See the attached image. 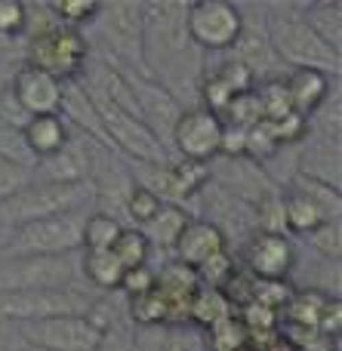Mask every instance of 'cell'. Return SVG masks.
Returning <instances> with one entry per match:
<instances>
[{
    "label": "cell",
    "mask_w": 342,
    "mask_h": 351,
    "mask_svg": "<svg viewBox=\"0 0 342 351\" xmlns=\"http://www.w3.org/2000/svg\"><path fill=\"white\" fill-rule=\"evenodd\" d=\"M93 197H96L93 182H34L12 197L0 200V219L10 228H19L37 219L84 210V204H90Z\"/></svg>",
    "instance_id": "obj_1"
},
{
    "label": "cell",
    "mask_w": 342,
    "mask_h": 351,
    "mask_svg": "<svg viewBox=\"0 0 342 351\" xmlns=\"http://www.w3.org/2000/svg\"><path fill=\"white\" fill-rule=\"evenodd\" d=\"M84 210L62 213V216L37 219V222L19 225L6 237V259H56L68 256L80 247L84 234Z\"/></svg>",
    "instance_id": "obj_2"
},
{
    "label": "cell",
    "mask_w": 342,
    "mask_h": 351,
    "mask_svg": "<svg viewBox=\"0 0 342 351\" xmlns=\"http://www.w3.org/2000/svg\"><path fill=\"white\" fill-rule=\"evenodd\" d=\"M269 43L275 56L293 62L296 68H315V71H337L339 53H333L327 43L315 37L306 16L296 10H275L269 16Z\"/></svg>",
    "instance_id": "obj_3"
},
{
    "label": "cell",
    "mask_w": 342,
    "mask_h": 351,
    "mask_svg": "<svg viewBox=\"0 0 342 351\" xmlns=\"http://www.w3.org/2000/svg\"><path fill=\"white\" fill-rule=\"evenodd\" d=\"M93 111H96V121L102 127L105 139L114 142L121 152H127L130 158L142 160V164H164V142L139 121V117L127 114L123 108H117L114 102L102 96L96 90H86Z\"/></svg>",
    "instance_id": "obj_4"
},
{
    "label": "cell",
    "mask_w": 342,
    "mask_h": 351,
    "mask_svg": "<svg viewBox=\"0 0 342 351\" xmlns=\"http://www.w3.org/2000/svg\"><path fill=\"white\" fill-rule=\"evenodd\" d=\"M25 65L37 68V71H47L49 77L62 80L77 77L86 65V40L77 28H68V25H53V28L40 31V34L31 37L28 53H25Z\"/></svg>",
    "instance_id": "obj_5"
},
{
    "label": "cell",
    "mask_w": 342,
    "mask_h": 351,
    "mask_svg": "<svg viewBox=\"0 0 342 351\" xmlns=\"http://www.w3.org/2000/svg\"><path fill=\"white\" fill-rule=\"evenodd\" d=\"M93 299L80 296L74 287H43V290L0 293V321H43L62 315H86Z\"/></svg>",
    "instance_id": "obj_6"
},
{
    "label": "cell",
    "mask_w": 342,
    "mask_h": 351,
    "mask_svg": "<svg viewBox=\"0 0 342 351\" xmlns=\"http://www.w3.org/2000/svg\"><path fill=\"white\" fill-rule=\"evenodd\" d=\"M185 31L195 47L219 53V49H232L238 43L244 19H241L238 6L225 3V0H197L185 10Z\"/></svg>",
    "instance_id": "obj_7"
},
{
    "label": "cell",
    "mask_w": 342,
    "mask_h": 351,
    "mask_svg": "<svg viewBox=\"0 0 342 351\" xmlns=\"http://www.w3.org/2000/svg\"><path fill=\"white\" fill-rule=\"evenodd\" d=\"M22 336L31 346H40L49 351H99L102 336L86 324L84 315H62V317H43V321L22 324Z\"/></svg>",
    "instance_id": "obj_8"
},
{
    "label": "cell",
    "mask_w": 342,
    "mask_h": 351,
    "mask_svg": "<svg viewBox=\"0 0 342 351\" xmlns=\"http://www.w3.org/2000/svg\"><path fill=\"white\" fill-rule=\"evenodd\" d=\"M222 139V117L210 114L207 108H188L173 123L170 142L176 145L179 158L195 160V164H210L219 154Z\"/></svg>",
    "instance_id": "obj_9"
},
{
    "label": "cell",
    "mask_w": 342,
    "mask_h": 351,
    "mask_svg": "<svg viewBox=\"0 0 342 351\" xmlns=\"http://www.w3.org/2000/svg\"><path fill=\"white\" fill-rule=\"evenodd\" d=\"M74 265L68 256L56 259H0V293L71 287Z\"/></svg>",
    "instance_id": "obj_10"
},
{
    "label": "cell",
    "mask_w": 342,
    "mask_h": 351,
    "mask_svg": "<svg viewBox=\"0 0 342 351\" xmlns=\"http://www.w3.org/2000/svg\"><path fill=\"white\" fill-rule=\"evenodd\" d=\"M12 99L22 105V111L28 117H40V114H59L62 99H65V84L56 77H49L47 71L22 65L12 77L10 86Z\"/></svg>",
    "instance_id": "obj_11"
},
{
    "label": "cell",
    "mask_w": 342,
    "mask_h": 351,
    "mask_svg": "<svg viewBox=\"0 0 342 351\" xmlns=\"http://www.w3.org/2000/svg\"><path fill=\"white\" fill-rule=\"evenodd\" d=\"M127 80H130V86H133L136 108H139V121L145 123L158 139H160V133L170 136L173 123L179 121V114H182L179 105H176V96H173L164 84H158V80L133 77V74H127Z\"/></svg>",
    "instance_id": "obj_12"
},
{
    "label": "cell",
    "mask_w": 342,
    "mask_h": 351,
    "mask_svg": "<svg viewBox=\"0 0 342 351\" xmlns=\"http://www.w3.org/2000/svg\"><path fill=\"white\" fill-rule=\"evenodd\" d=\"M108 43L123 59H136L142 65V6L139 3H111L102 6L99 16ZM145 74V68H142Z\"/></svg>",
    "instance_id": "obj_13"
},
{
    "label": "cell",
    "mask_w": 342,
    "mask_h": 351,
    "mask_svg": "<svg viewBox=\"0 0 342 351\" xmlns=\"http://www.w3.org/2000/svg\"><path fill=\"white\" fill-rule=\"evenodd\" d=\"M247 262H250V274L256 280H287L290 268L296 262L293 243L284 234H265L256 231L247 247Z\"/></svg>",
    "instance_id": "obj_14"
},
{
    "label": "cell",
    "mask_w": 342,
    "mask_h": 351,
    "mask_svg": "<svg viewBox=\"0 0 342 351\" xmlns=\"http://www.w3.org/2000/svg\"><path fill=\"white\" fill-rule=\"evenodd\" d=\"M225 243H228L225 231H222L216 222H210V219H191V222L182 228V234H179L173 253H176L179 265L197 271L204 262H210L213 256H219L222 250H228Z\"/></svg>",
    "instance_id": "obj_15"
},
{
    "label": "cell",
    "mask_w": 342,
    "mask_h": 351,
    "mask_svg": "<svg viewBox=\"0 0 342 351\" xmlns=\"http://www.w3.org/2000/svg\"><path fill=\"white\" fill-rule=\"evenodd\" d=\"M284 86H287L290 96V108L296 114L308 117L324 105L327 93H330V77L324 71H315V68H293V74L284 80Z\"/></svg>",
    "instance_id": "obj_16"
},
{
    "label": "cell",
    "mask_w": 342,
    "mask_h": 351,
    "mask_svg": "<svg viewBox=\"0 0 342 351\" xmlns=\"http://www.w3.org/2000/svg\"><path fill=\"white\" fill-rule=\"evenodd\" d=\"M22 139H25V148L31 152V158L47 160L68 145V127L59 114H40L25 123Z\"/></svg>",
    "instance_id": "obj_17"
},
{
    "label": "cell",
    "mask_w": 342,
    "mask_h": 351,
    "mask_svg": "<svg viewBox=\"0 0 342 351\" xmlns=\"http://www.w3.org/2000/svg\"><path fill=\"white\" fill-rule=\"evenodd\" d=\"M34 173H43V182H90V158L86 148L68 142L59 154L47 160H37Z\"/></svg>",
    "instance_id": "obj_18"
},
{
    "label": "cell",
    "mask_w": 342,
    "mask_h": 351,
    "mask_svg": "<svg viewBox=\"0 0 342 351\" xmlns=\"http://www.w3.org/2000/svg\"><path fill=\"white\" fill-rule=\"evenodd\" d=\"M80 271H84V278L90 280L93 287H99V290H121L123 268H121V262L114 259L111 250H86V253L80 256Z\"/></svg>",
    "instance_id": "obj_19"
},
{
    "label": "cell",
    "mask_w": 342,
    "mask_h": 351,
    "mask_svg": "<svg viewBox=\"0 0 342 351\" xmlns=\"http://www.w3.org/2000/svg\"><path fill=\"white\" fill-rule=\"evenodd\" d=\"M284 222H287V231H296V234H312L318 231L324 222H330L324 210H321L315 200H308L306 194H287L284 197Z\"/></svg>",
    "instance_id": "obj_20"
},
{
    "label": "cell",
    "mask_w": 342,
    "mask_h": 351,
    "mask_svg": "<svg viewBox=\"0 0 342 351\" xmlns=\"http://www.w3.org/2000/svg\"><path fill=\"white\" fill-rule=\"evenodd\" d=\"M327 293L321 290H293V296L287 299V305H284V311H287V321L296 324L300 330H306V333H315L318 330V321H321V311H324L327 305Z\"/></svg>",
    "instance_id": "obj_21"
},
{
    "label": "cell",
    "mask_w": 342,
    "mask_h": 351,
    "mask_svg": "<svg viewBox=\"0 0 342 351\" xmlns=\"http://www.w3.org/2000/svg\"><path fill=\"white\" fill-rule=\"evenodd\" d=\"M188 222H191V219L185 216L176 204H164L158 210V216L145 225V231H142V234H145L148 243H158V247H164V250H173V247H176V241H179V234H182V228Z\"/></svg>",
    "instance_id": "obj_22"
},
{
    "label": "cell",
    "mask_w": 342,
    "mask_h": 351,
    "mask_svg": "<svg viewBox=\"0 0 342 351\" xmlns=\"http://www.w3.org/2000/svg\"><path fill=\"white\" fill-rule=\"evenodd\" d=\"M234 308L228 305V299L222 296L219 290H213V287H197L195 299H191L188 305V321H197L204 330H210L213 324L225 321V317H232Z\"/></svg>",
    "instance_id": "obj_23"
},
{
    "label": "cell",
    "mask_w": 342,
    "mask_h": 351,
    "mask_svg": "<svg viewBox=\"0 0 342 351\" xmlns=\"http://www.w3.org/2000/svg\"><path fill=\"white\" fill-rule=\"evenodd\" d=\"M302 16H306L308 28L315 31V37H318L321 43H327L333 53H339V47H342V6L339 3H318L308 12H302Z\"/></svg>",
    "instance_id": "obj_24"
},
{
    "label": "cell",
    "mask_w": 342,
    "mask_h": 351,
    "mask_svg": "<svg viewBox=\"0 0 342 351\" xmlns=\"http://www.w3.org/2000/svg\"><path fill=\"white\" fill-rule=\"evenodd\" d=\"M123 231V225L108 213H90L84 222V234H80V247L86 250H111L117 241V234Z\"/></svg>",
    "instance_id": "obj_25"
},
{
    "label": "cell",
    "mask_w": 342,
    "mask_h": 351,
    "mask_svg": "<svg viewBox=\"0 0 342 351\" xmlns=\"http://www.w3.org/2000/svg\"><path fill=\"white\" fill-rule=\"evenodd\" d=\"M111 253H114V259L121 262L123 271H130V268L148 265V253H151V243L145 241L142 228H123L121 234H117V241H114V247H111Z\"/></svg>",
    "instance_id": "obj_26"
},
{
    "label": "cell",
    "mask_w": 342,
    "mask_h": 351,
    "mask_svg": "<svg viewBox=\"0 0 342 351\" xmlns=\"http://www.w3.org/2000/svg\"><path fill=\"white\" fill-rule=\"evenodd\" d=\"M170 173V194L176 197H191L210 182L207 164H195V160H179V164L167 167Z\"/></svg>",
    "instance_id": "obj_27"
},
{
    "label": "cell",
    "mask_w": 342,
    "mask_h": 351,
    "mask_svg": "<svg viewBox=\"0 0 342 351\" xmlns=\"http://www.w3.org/2000/svg\"><path fill=\"white\" fill-rule=\"evenodd\" d=\"M130 315H133L136 324L142 327H158V324H173V311L167 305V299L160 296L158 290L145 293L139 299H130Z\"/></svg>",
    "instance_id": "obj_28"
},
{
    "label": "cell",
    "mask_w": 342,
    "mask_h": 351,
    "mask_svg": "<svg viewBox=\"0 0 342 351\" xmlns=\"http://www.w3.org/2000/svg\"><path fill=\"white\" fill-rule=\"evenodd\" d=\"M207 339H210V346H213V351H244L250 346V333L244 330L238 315L213 324V327L207 330Z\"/></svg>",
    "instance_id": "obj_29"
},
{
    "label": "cell",
    "mask_w": 342,
    "mask_h": 351,
    "mask_svg": "<svg viewBox=\"0 0 342 351\" xmlns=\"http://www.w3.org/2000/svg\"><path fill=\"white\" fill-rule=\"evenodd\" d=\"M259 99V108H262V121H278V117L290 114V96H287V86H284L281 77H271L265 80L262 86L256 90Z\"/></svg>",
    "instance_id": "obj_30"
},
{
    "label": "cell",
    "mask_w": 342,
    "mask_h": 351,
    "mask_svg": "<svg viewBox=\"0 0 342 351\" xmlns=\"http://www.w3.org/2000/svg\"><path fill=\"white\" fill-rule=\"evenodd\" d=\"M213 77L232 93V99L244 96V93H253V86H256V74H253L247 65H241L238 59L222 62V65L213 71Z\"/></svg>",
    "instance_id": "obj_31"
},
{
    "label": "cell",
    "mask_w": 342,
    "mask_h": 351,
    "mask_svg": "<svg viewBox=\"0 0 342 351\" xmlns=\"http://www.w3.org/2000/svg\"><path fill=\"white\" fill-rule=\"evenodd\" d=\"M296 194H306V197L315 200L330 219H339V188L300 176V179H296Z\"/></svg>",
    "instance_id": "obj_32"
},
{
    "label": "cell",
    "mask_w": 342,
    "mask_h": 351,
    "mask_svg": "<svg viewBox=\"0 0 342 351\" xmlns=\"http://www.w3.org/2000/svg\"><path fill=\"white\" fill-rule=\"evenodd\" d=\"M160 206H164V200H160L154 191H148V188H142V185L130 188V194H127V213L133 216V222L142 225V228H145V225L151 222L154 216H158Z\"/></svg>",
    "instance_id": "obj_33"
},
{
    "label": "cell",
    "mask_w": 342,
    "mask_h": 351,
    "mask_svg": "<svg viewBox=\"0 0 342 351\" xmlns=\"http://www.w3.org/2000/svg\"><path fill=\"white\" fill-rule=\"evenodd\" d=\"M195 274H197V280H201V287L222 290V287L232 280V274H234V262H232V256H228V250H222L219 256H213L210 262H204Z\"/></svg>",
    "instance_id": "obj_34"
},
{
    "label": "cell",
    "mask_w": 342,
    "mask_h": 351,
    "mask_svg": "<svg viewBox=\"0 0 342 351\" xmlns=\"http://www.w3.org/2000/svg\"><path fill=\"white\" fill-rule=\"evenodd\" d=\"M256 219H259V231L265 234H284L287 231V222H284V197H278L275 191L269 197H262L256 204Z\"/></svg>",
    "instance_id": "obj_35"
},
{
    "label": "cell",
    "mask_w": 342,
    "mask_h": 351,
    "mask_svg": "<svg viewBox=\"0 0 342 351\" xmlns=\"http://www.w3.org/2000/svg\"><path fill=\"white\" fill-rule=\"evenodd\" d=\"M99 10H102V3H96V0H68V3L53 6L56 19H59L62 25H68V28H77V25L93 22V19L99 16Z\"/></svg>",
    "instance_id": "obj_36"
},
{
    "label": "cell",
    "mask_w": 342,
    "mask_h": 351,
    "mask_svg": "<svg viewBox=\"0 0 342 351\" xmlns=\"http://www.w3.org/2000/svg\"><path fill=\"white\" fill-rule=\"evenodd\" d=\"M278 142H275V136H271V127H269V121H259L256 127H250L247 130V158L253 160V164H259V160H269L271 154L278 152Z\"/></svg>",
    "instance_id": "obj_37"
},
{
    "label": "cell",
    "mask_w": 342,
    "mask_h": 351,
    "mask_svg": "<svg viewBox=\"0 0 342 351\" xmlns=\"http://www.w3.org/2000/svg\"><path fill=\"white\" fill-rule=\"evenodd\" d=\"M269 127H271V136H275L278 145H296V142H302L308 133V117L290 111V114L278 117V121H269Z\"/></svg>",
    "instance_id": "obj_38"
},
{
    "label": "cell",
    "mask_w": 342,
    "mask_h": 351,
    "mask_svg": "<svg viewBox=\"0 0 342 351\" xmlns=\"http://www.w3.org/2000/svg\"><path fill=\"white\" fill-rule=\"evenodd\" d=\"M259 121H262V108H259L256 90L232 99V105H228V123H238V127L250 130V127H256Z\"/></svg>",
    "instance_id": "obj_39"
},
{
    "label": "cell",
    "mask_w": 342,
    "mask_h": 351,
    "mask_svg": "<svg viewBox=\"0 0 342 351\" xmlns=\"http://www.w3.org/2000/svg\"><path fill=\"white\" fill-rule=\"evenodd\" d=\"M308 237H312L315 250H318L321 256L339 262V256H342V225H339V219H330V222H324L318 231H312Z\"/></svg>",
    "instance_id": "obj_40"
},
{
    "label": "cell",
    "mask_w": 342,
    "mask_h": 351,
    "mask_svg": "<svg viewBox=\"0 0 342 351\" xmlns=\"http://www.w3.org/2000/svg\"><path fill=\"white\" fill-rule=\"evenodd\" d=\"M28 28L25 3L19 0H0V37H16Z\"/></svg>",
    "instance_id": "obj_41"
},
{
    "label": "cell",
    "mask_w": 342,
    "mask_h": 351,
    "mask_svg": "<svg viewBox=\"0 0 342 351\" xmlns=\"http://www.w3.org/2000/svg\"><path fill=\"white\" fill-rule=\"evenodd\" d=\"M154 280H158V274H154L148 265H139V268H130V271H123L121 290L127 293L130 299H139V296H145V293L154 290Z\"/></svg>",
    "instance_id": "obj_42"
},
{
    "label": "cell",
    "mask_w": 342,
    "mask_h": 351,
    "mask_svg": "<svg viewBox=\"0 0 342 351\" xmlns=\"http://www.w3.org/2000/svg\"><path fill=\"white\" fill-rule=\"evenodd\" d=\"M219 154L232 160L247 158V130L238 127V123L222 121V139H219Z\"/></svg>",
    "instance_id": "obj_43"
},
{
    "label": "cell",
    "mask_w": 342,
    "mask_h": 351,
    "mask_svg": "<svg viewBox=\"0 0 342 351\" xmlns=\"http://www.w3.org/2000/svg\"><path fill=\"white\" fill-rule=\"evenodd\" d=\"M28 173H31V170H22V167L10 164L6 158H0V200L12 197V194L22 191L25 185H31V182H28Z\"/></svg>",
    "instance_id": "obj_44"
},
{
    "label": "cell",
    "mask_w": 342,
    "mask_h": 351,
    "mask_svg": "<svg viewBox=\"0 0 342 351\" xmlns=\"http://www.w3.org/2000/svg\"><path fill=\"white\" fill-rule=\"evenodd\" d=\"M339 327H342V302L339 299H327L324 311H321V321H318V330L324 339H337L339 336Z\"/></svg>",
    "instance_id": "obj_45"
},
{
    "label": "cell",
    "mask_w": 342,
    "mask_h": 351,
    "mask_svg": "<svg viewBox=\"0 0 342 351\" xmlns=\"http://www.w3.org/2000/svg\"><path fill=\"white\" fill-rule=\"evenodd\" d=\"M250 351H300V346H296L293 339H287V336H281L275 330V333L269 336H259V339H250V346H247Z\"/></svg>",
    "instance_id": "obj_46"
},
{
    "label": "cell",
    "mask_w": 342,
    "mask_h": 351,
    "mask_svg": "<svg viewBox=\"0 0 342 351\" xmlns=\"http://www.w3.org/2000/svg\"><path fill=\"white\" fill-rule=\"evenodd\" d=\"M244 351H250V348H244Z\"/></svg>",
    "instance_id": "obj_47"
}]
</instances>
